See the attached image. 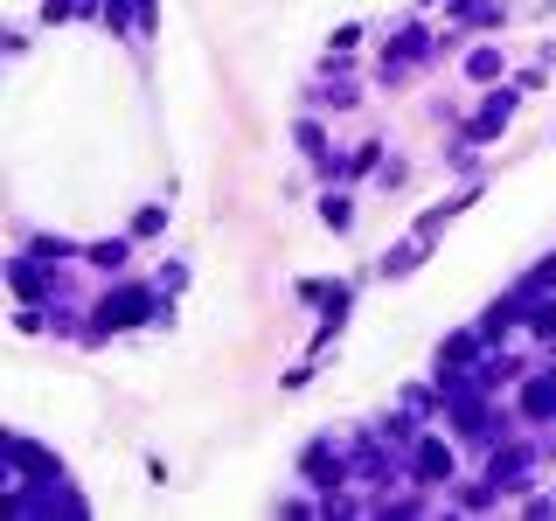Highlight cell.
<instances>
[{
  "mask_svg": "<svg viewBox=\"0 0 556 521\" xmlns=\"http://www.w3.org/2000/svg\"><path fill=\"white\" fill-rule=\"evenodd\" d=\"M452 21H459V28H466V21L501 28V21H508V0H452Z\"/></svg>",
  "mask_w": 556,
  "mask_h": 521,
  "instance_id": "5",
  "label": "cell"
},
{
  "mask_svg": "<svg viewBox=\"0 0 556 521\" xmlns=\"http://www.w3.org/2000/svg\"><path fill=\"white\" fill-rule=\"evenodd\" d=\"M369 167H383V146H376V139H362L355 153H341V160H334V181H348V174H369Z\"/></svg>",
  "mask_w": 556,
  "mask_h": 521,
  "instance_id": "7",
  "label": "cell"
},
{
  "mask_svg": "<svg viewBox=\"0 0 556 521\" xmlns=\"http://www.w3.org/2000/svg\"><path fill=\"white\" fill-rule=\"evenodd\" d=\"M126 258H133V244H126V237H105V244H91V251H84L91 271H126Z\"/></svg>",
  "mask_w": 556,
  "mask_h": 521,
  "instance_id": "6",
  "label": "cell"
},
{
  "mask_svg": "<svg viewBox=\"0 0 556 521\" xmlns=\"http://www.w3.org/2000/svg\"><path fill=\"white\" fill-rule=\"evenodd\" d=\"M515 417L522 424H556V369H529L515 383Z\"/></svg>",
  "mask_w": 556,
  "mask_h": 521,
  "instance_id": "3",
  "label": "cell"
},
{
  "mask_svg": "<svg viewBox=\"0 0 556 521\" xmlns=\"http://www.w3.org/2000/svg\"><path fill=\"white\" fill-rule=\"evenodd\" d=\"M146 313H160V299H153V292H139V285H126V292L98 299V320H91L84 334H91V341H98V334H119V327H133V320H146Z\"/></svg>",
  "mask_w": 556,
  "mask_h": 521,
  "instance_id": "2",
  "label": "cell"
},
{
  "mask_svg": "<svg viewBox=\"0 0 556 521\" xmlns=\"http://www.w3.org/2000/svg\"><path fill=\"white\" fill-rule=\"evenodd\" d=\"M501 70H508V63H501V49H473V56H466V77H473V84H494Z\"/></svg>",
  "mask_w": 556,
  "mask_h": 521,
  "instance_id": "8",
  "label": "cell"
},
{
  "mask_svg": "<svg viewBox=\"0 0 556 521\" xmlns=\"http://www.w3.org/2000/svg\"><path fill=\"white\" fill-rule=\"evenodd\" d=\"M515 98H522V84H515V91H501V98H487V105L473 112V126H466V146H480V139H501L508 112H515Z\"/></svg>",
  "mask_w": 556,
  "mask_h": 521,
  "instance_id": "4",
  "label": "cell"
},
{
  "mask_svg": "<svg viewBox=\"0 0 556 521\" xmlns=\"http://www.w3.org/2000/svg\"><path fill=\"white\" fill-rule=\"evenodd\" d=\"M459 480V452L438 438V431H417L411 438V487H424V494H445Z\"/></svg>",
  "mask_w": 556,
  "mask_h": 521,
  "instance_id": "1",
  "label": "cell"
},
{
  "mask_svg": "<svg viewBox=\"0 0 556 521\" xmlns=\"http://www.w3.org/2000/svg\"><path fill=\"white\" fill-rule=\"evenodd\" d=\"M320 216H327V230H348V195H341V188H334V195H327V202H320Z\"/></svg>",
  "mask_w": 556,
  "mask_h": 521,
  "instance_id": "9",
  "label": "cell"
}]
</instances>
